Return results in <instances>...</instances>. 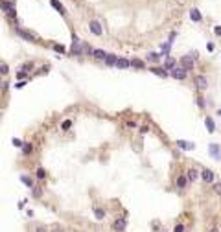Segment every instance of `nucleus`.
Segmentation results:
<instances>
[{"instance_id": "obj_31", "label": "nucleus", "mask_w": 221, "mask_h": 232, "mask_svg": "<svg viewBox=\"0 0 221 232\" xmlns=\"http://www.w3.org/2000/svg\"><path fill=\"white\" fill-rule=\"evenodd\" d=\"M54 50L55 52H59V54H65L66 50H65V46H61V44H54Z\"/></svg>"}, {"instance_id": "obj_32", "label": "nucleus", "mask_w": 221, "mask_h": 232, "mask_svg": "<svg viewBox=\"0 0 221 232\" xmlns=\"http://www.w3.org/2000/svg\"><path fill=\"white\" fill-rule=\"evenodd\" d=\"M7 72H9V66H7V65H2V66H0V74H2V76H6Z\"/></svg>"}, {"instance_id": "obj_22", "label": "nucleus", "mask_w": 221, "mask_h": 232, "mask_svg": "<svg viewBox=\"0 0 221 232\" xmlns=\"http://www.w3.org/2000/svg\"><path fill=\"white\" fill-rule=\"evenodd\" d=\"M204 123H206V127H208V131H210V133H214V131H216V125H214V120H212V118H206V120H204Z\"/></svg>"}, {"instance_id": "obj_12", "label": "nucleus", "mask_w": 221, "mask_h": 232, "mask_svg": "<svg viewBox=\"0 0 221 232\" xmlns=\"http://www.w3.org/2000/svg\"><path fill=\"white\" fill-rule=\"evenodd\" d=\"M116 59H118V56H114V54H107L103 61H105L107 66H114V65H116Z\"/></svg>"}, {"instance_id": "obj_37", "label": "nucleus", "mask_w": 221, "mask_h": 232, "mask_svg": "<svg viewBox=\"0 0 221 232\" xmlns=\"http://www.w3.org/2000/svg\"><path fill=\"white\" fill-rule=\"evenodd\" d=\"M182 230H184L182 225H175V229H173V232H182Z\"/></svg>"}, {"instance_id": "obj_30", "label": "nucleus", "mask_w": 221, "mask_h": 232, "mask_svg": "<svg viewBox=\"0 0 221 232\" xmlns=\"http://www.w3.org/2000/svg\"><path fill=\"white\" fill-rule=\"evenodd\" d=\"M147 59H149V61H153V63H157V61H161V56H159V54H149V56H147Z\"/></svg>"}, {"instance_id": "obj_39", "label": "nucleus", "mask_w": 221, "mask_h": 232, "mask_svg": "<svg viewBox=\"0 0 221 232\" xmlns=\"http://www.w3.org/2000/svg\"><path fill=\"white\" fill-rule=\"evenodd\" d=\"M147 131H149V127H147V125H142V127H140V133H142V135H144V133H147Z\"/></svg>"}, {"instance_id": "obj_18", "label": "nucleus", "mask_w": 221, "mask_h": 232, "mask_svg": "<svg viewBox=\"0 0 221 232\" xmlns=\"http://www.w3.org/2000/svg\"><path fill=\"white\" fill-rule=\"evenodd\" d=\"M92 56L96 59H100V61H103L105 56H107V52H103V50H92Z\"/></svg>"}, {"instance_id": "obj_34", "label": "nucleus", "mask_w": 221, "mask_h": 232, "mask_svg": "<svg viewBox=\"0 0 221 232\" xmlns=\"http://www.w3.org/2000/svg\"><path fill=\"white\" fill-rule=\"evenodd\" d=\"M52 232H65V230H63V227H59V225H54V227H52Z\"/></svg>"}, {"instance_id": "obj_24", "label": "nucleus", "mask_w": 221, "mask_h": 232, "mask_svg": "<svg viewBox=\"0 0 221 232\" xmlns=\"http://www.w3.org/2000/svg\"><path fill=\"white\" fill-rule=\"evenodd\" d=\"M31 68H33V63L30 61V63H24V65L20 66V72H26V74H28V72H30Z\"/></svg>"}, {"instance_id": "obj_36", "label": "nucleus", "mask_w": 221, "mask_h": 232, "mask_svg": "<svg viewBox=\"0 0 221 232\" xmlns=\"http://www.w3.org/2000/svg\"><path fill=\"white\" fill-rule=\"evenodd\" d=\"M35 232H48V229H46L44 225H39V227L35 229Z\"/></svg>"}, {"instance_id": "obj_16", "label": "nucleus", "mask_w": 221, "mask_h": 232, "mask_svg": "<svg viewBox=\"0 0 221 232\" xmlns=\"http://www.w3.org/2000/svg\"><path fill=\"white\" fill-rule=\"evenodd\" d=\"M175 65H177V61L173 57H168L166 59V63H164V70H171V68H175Z\"/></svg>"}, {"instance_id": "obj_13", "label": "nucleus", "mask_w": 221, "mask_h": 232, "mask_svg": "<svg viewBox=\"0 0 221 232\" xmlns=\"http://www.w3.org/2000/svg\"><path fill=\"white\" fill-rule=\"evenodd\" d=\"M50 4H52V6H54V7H55L57 11H59L61 15H66V11H65V6L61 4L59 0H50Z\"/></svg>"}, {"instance_id": "obj_33", "label": "nucleus", "mask_w": 221, "mask_h": 232, "mask_svg": "<svg viewBox=\"0 0 221 232\" xmlns=\"http://www.w3.org/2000/svg\"><path fill=\"white\" fill-rule=\"evenodd\" d=\"M44 177H46V172H44L42 168H39V170H37V179H44Z\"/></svg>"}, {"instance_id": "obj_17", "label": "nucleus", "mask_w": 221, "mask_h": 232, "mask_svg": "<svg viewBox=\"0 0 221 232\" xmlns=\"http://www.w3.org/2000/svg\"><path fill=\"white\" fill-rule=\"evenodd\" d=\"M197 177H199V173H197V170H194V168H190V170L186 172V179H188V181H195Z\"/></svg>"}, {"instance_id": "obj_20", "label": "nucleus", "mask_w": 221, "mask_h": 232, "mask_svg": "<svg viewBox=\"0 0 221 232\" xmlns=\"http://www.w3.org/2000/svg\"><path fill=\"white\" fill-rule=\"evenodd\" d=\"M151 72H153V74H157V76H161V77H166V76H168V72H166L164 68H159V66L151 68Z\"/></svg>"}, {"instance_id": "obj_9", "label": "nucleus", "mask_w": 221, "mask_h": 232, "mask_svg": "<svg viewBox=\"0 0 221 232\" xmlns=\"http://www.w3.org/2000/svg\"><path fill=\"white\" fill-rule=\"evenodd\" d=\"M208 149H210V155H212L216 160H221V151H219V146H218V144H210Z\"/></svg>"}, {"instance_id": "obj_25", "label": "nucleus", "mask_w": 221, "mask_h": 232, "mask_svg": "<svg viewBox=\"0 0 221 232\" xmlns=\"http://www.w3.org/2000/svg\"><path fill=\"white\" fill-rule=\"evenodd\" d=\"M20 181H22V182H24V184H26L28 188H33V181H31L30 177H26V175H22V177H20Z\"/></svg>"}, {"instance_id": "obj_15", "label": "nucleus", "mask_w": 221, "mask_h": 232, "mask_svg": "<svg viewBox=\"0 0 221 232\" xmlns=\"http://www.w3.org/2000/svg\"><path fill=\"white\" fill-rule=\"evenodd\" d=\"M129 66H135V68H146V63L142 59H131L129 61Z\"/></svg>"}, {"instance_id": "obj_5", "label": "nucleus", "mask_w": 221, "mask_h": 232, "mask_svg": "<svg viewBox=\"0 0 221 232\" xmlns=\"http://www.w3.org/2000/svg\"><path fill=\"white\" fill-rule=\"evenodd\" d=\"M89 30L94 33V35H101L103 33V28H101V24L98 20H90V24H89Z\"/></svg>"}, {"instance_id": "obj_23", "label": "nucleus", "mask_w": 221, "mask_h": 232, "mask_svg": "<svg viewBox=\"0 0 221 232\" xmlns=\"http://www.w3.org/2000/svg\"><path fill=\"white\" fill-rule=\"evenodd\" d=\"M94 215H96V219H103V217H105V210H103V208H98V206H96V208H94Z\"/></svg>"}, {"instance_id": "obj_29", "label": "nucleus", "mask_w": 221, "mask_h": 232, "mask_svg": "<svg viewBox=\"0 0 221 232\" xmlns=\"http://www.w3.org/2000/svg\"><path fill=\"white\" fill-rule=\"evenodd\" d=\"M70 125H72V122H70V120H65V122L61 123V129L66 131V129H70Z\"/></svg>"}, {"instance_id": "obj_28", "label": "nucleus", "mask_w": 221, "mask_h": 232, "mask_svg": "<svg viewBox=\"0 0 221 232\" xmlns=\"http://www.w3.org/2000/svg\"><path fill=\"white\" fill-rule=\"evenodd\" d=\"M170 48H171V41H168L166 44H162V54H168V52H170Z\"/></svg>"}, {"instance_id": "obj_43", "label": "nucleus", "mask_w": 221, "mask_h": 232, "mask_svg": "<svg viewBox=\"0 0 221 232\" xmlns=\"http://www.w3.org/2000/svg\"><path fill=\"white\" fill-rule=\"evenodd\" d=\"M197 103H199V107H204V101H203V98H197Z\"/></svg>"}, {"instance_id": "obj_14", "label": "nucleus", "mask_w": 221, "mask_h": 232, "mask_svg": "<svg viewBox=\"0 0 221 232\" xmlns=\"http://www.w3.org/2000/svg\"><path fill=\"white\" fill-rule=\"evenodd\" d=\"M116 66L122 68V70H125V68H129V61H127L125 57H118L116 59Z\"/></svg>"}, {"instance_id": "obj_35", "label": "nucleus", "mask_w": 221, "mask_h": 232, "mask_svg": "<svg viewBox=\"0 0 221 232\" xmlns=\"http://www.w3.org/2000/svg\"><path fill=\"white\" fill-rule=\"evenodd\" d=\"M13 146L15 147H22V142H20L19 138H13Z\"/></svg>"}, {"instance_id": "obj_1", "label": "nucleus", "mask_w": 221, "mask_h": 232, "mask_svg": "<svg viewBox=\"0 0 221 232\" xmlns=\"http://www.w3.org/2000/svg\"><path fill=\"white\" fill-rule=\"evenodd\" d=\"M0 7L6 11V15H9L11 19L17 17V11H15V2H6V0H0Z\"/></svg>"}, {"instance_id": "obj_3", "label": "nucleus", "mask_w": 221, "mask_h": 232, "mask_svg": "<svg viewBox=\"0 0 221 232\" xmlns=\"http://www.w3.org/2000/svg\"><path fill=\"white\" fill-rule=\"evenodd\" d=\"M17 33H19L24 41H28V42H35V41H37V35H35V33H31V31H28V30L17 28Z\"/></svg>"}, {"instance_id": "obj_45", "label": "nucleus", "mask_w": 221, "mask_h": 232, "mask_svg": "<svg viewBox=\"0 0 221 232\" xmlns=\"http://www.w3.org/2000/svg\"><path fill=\"white\" fill-rule=\"evenodd\" d=\"M210 232H219V230H218V229H212V230H210Z\"/></svg>"}, {"instance_id": "obj_38", "label": "nucleus", "mask_w": 221, "mask_h": 232, "mask_svg": "<svg viewBox=\"0 0 221 232\" xmlns=\"http://www.w3.org/2000/svg\"><path fill=\"white\" fill-rule=\"evenodd\" d=\"M26 76H28L26 72H20V70H19V72H17V77H19V79H24V77H26Z\"/></svg>"}, {"instance_id": "obj_8", "label": "nucleus", "mask_w": 221, "mask_h": 232, "mask_svg": "<svg viewBox=\"0 0 221 232\" xmlns=\"http://www.w3.org/2000/svg\"><path fill=\"white\" fill-rule=\"evenodd\" d=\"M113 227H114V230H116V232H122V230H125V227H127V221H125L123 217H118V219L114 221V225H113Z\"/></svg>"}, {"instance_id": "obj_6", "label": "nucleus", "mask_w": 221, "mask_h": 232, "mask_svg": "<svg viewBox=\"0 0 221 232\" xmlns=\"http://www.w3.org/2000/svg\"><path fill=\"white\" fill-rule=\"evenodd\" d=\"M170 74H171V77H175V79H186V74H188V72H186V70H182L181 66H179V68L175 66V68H171V72H170Z\"/></svg>"}, {"instance_id": "obj_40", "label": "nucleus", "mask_w": 221, "mask_h": 232, "mask_svg": "<svg viewBox=\"0 0 221 232\" xmlns=\"http://www.w3.org/2000/svg\"><path fill=\"white\" fill-rule=\"evenodd\" d=\"M214 190H216V193H219V195H221V182H219V184H216V186H214Z\"/></svg>"}, {"instance_id": "obj_19", "label": "nucleus", "mask_w": 221, "mask_h": 232, "mask_svg": "<svg viewBox=\"0 0 221 232\" xmlns=\"http://www.w3.org/2000/svg\"><path fill=\"white\" fill-rule=\"evenodd\" d=\"M190 19L194 20V22H199V20H201V13H199L197 9H192V11H190Z\"/></svg>"}, {"instance_id": "obj_21", "label": "nucleus", "mask_w": 221, "mask_h": 232, "mask_svg": "<svg viewBox=\"0 0 221 232\" xmlns=\"http://www.w3.org/2000/svg\"><path fill=\"white\" fill-rule=\"evenodd\" d=\"M31 151H33V146H31L30 142H26V144H22V153H24V155H30Z\"/></svg>"}, {"instance_id": "obj_4", "label": "nucleus", "mask_w": 221, "mask_h": 232, "mask_svg": "<svg viewBox=\"0 0 221 232\" xmlns=\"http://www.w3.org/2000/svg\"><path fill=\"white\" fill-rule=\"evenodd\" d=\"M179 65H181L182 70H192L194 68V59H192V56H184V57H181V61H179Z\"/></svg>"}, {"instance_id": "obj_7", "label": "nucleus", "mask_w": 221, "mask_h": 232, "mask_svg": "<svg viewBox=\"0 0 221 232\" xmlns=\"http://www.w3.org/2000/svg\"><path fill=\"white\" fill-rule=\"evenodd\" d=\"M195 85H197L199 90H206V87H208V79H206L204 76H195Z\"/></svg>"}, {"instance_id": "obj_46", "label": "nucleus", "mask_w": 221, "mask_h": 232, "mask_svg": "<svg viewBox=\"0 0 221 232\" xmlns=\"http://www.w3.org/2000/svg\"><path fill=\"white\" fill-rule=\"evenodd\" d=\"M218 114H219V116H221V109H219V111H218Z\"/></svg>"}, {"instance_id": "obj_42", "label": "nucleus", "mask_w": 221, "mask_h": 232, "mask_svg": "<svg viewBox=\"0 0 221 232\" xmlns=\"http://www.w3.org/2000/svg\"><path fill=\"white\" fill-rule=\"evenodd\" d=\"M24 206H26V199H22V201L19 203V208H24Z\"/></svg>"}, {"instance_id": "obj_26", "label": "nucleus", "mask_w": 221, "mask_h": 232, "mask_svg": "<svg viewBox=\"0 0 221 232\" xmlns=\"http://www.w3.org/2000/svg\"><path fill=\"white\" fill-rule=\"evenodd\" d=\"M186 182H188V179H186L184 175L177 177V186H179V188H184V186H186Z\"/></svg>"}, {"instance_id": "obj_41", "label": "nucleus", "mask_w": 221, "mask_h": 232, "mask_svg": "<svg viewBox=\"0 0 221 232\" xmlns=\"http://www.w3.org/2000/svg\"><path fill=\"white\" fill-rule=\"evenodd\" d=\"M24 85H26V81H19V83H15V87H17V89H22Z\"/></svg>"}, {"instance_id": "obj_2", "label": "nucleus", "mask_w": 221, "mask_h": 232, "mask_svg": "<svg viewBox=\"0 0 221 232\" xmlns=\"http://www.w3.org/2000/svg\"><path fill=\"white\" fill-rule=\"evenodd\" d=\"M70 54L72 56H81L83 54V44H81V41L76 35H72V48H70Z\"/></svg>"}, {"instance_id": "obj_27", "label": "nucleus", "mask_w": 221, "mask_h": 232, "mask_svg": "<svg viewBox=\"0 0 221 232\" xmlns=\"http://www.w3.org/2000/svg\"><path fill=\"white\" fill-rule=\"evenodd\" d=\"M31 193H33V197H41V195H42V190H41L39 186H33Z\"/></svg>"}, {"instance_id": "obj_11", "label": "nucleus", "mask_w": 221, "mask_h": 232, "mask_svg": "<svg viewBox=\"0 0 221 232\" xmlns=\"http://www.w3.org/2000/svg\"><path fill=\"white\" fill-rule=\"evenodd\" d=\"M201 179L204 181V182H212V181H214V173H212L210 170H206V168H204V170L201 172Z\"/></svg>"}, {"instance_id": "obj_10", "label": "nucleus", "mask_w": 221, "mask_h": 232, "mask_svg": "<svg viewBox=\"0 0 221 232\" xmlns=\"http://www.w3.org/2000/svg\"><path fill=\"white\" fill-rule=\"evenodd\" d=\"M175 144H177V147H181V149H194V147H195L194 142H186V140H177Z\"/></svg>"}, {"instance_id": "obj_44", "label": "nucleus", "mask_w": 221, "mask_h": 232, "mask_svg": "<svg viewBox=\"0 0 221 232\" xmlns=\"http://www.w3.org/2000/svg\"><path fill=\"white\" fill-rule=\"evenodd\" d=\"M214 31H216V35H221V28H219V26H218V28H216Z\"/></svg>"}]
</instances>
